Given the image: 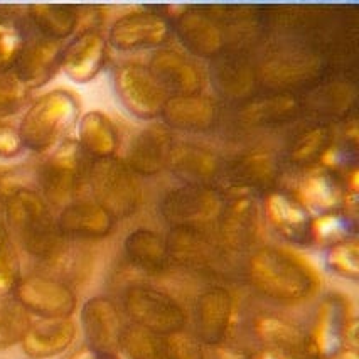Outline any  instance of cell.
Listing matches in <instances>:
<instances>
[{"mask_svg": "<svg viewBox=\"0 0 359 359\" xmlns=\"http://www.w3.org/2000/svg\"><path fill=\"white\" fill-rule=\"evenodd\" d=\"M62 236L100 240L114 231L115 218L95 201H73L62 208L57 218Z\"/></svg>", "mask_w": 359, "mask_h": 359, "instance_id": "21", "label": "cell"}, {"mask_svg": "<svg viewBox=\"0 0 359 359\" xmlns=\"http://www.w3.org/2000/svg\"><path fill=\"white\" fill-rule=\"evenodd\" d=\"M26 39L22 29L14 20L0 19V74L11 73L14 69Z\"/></svg>", "mask_w": 359, "mask_h": 359, "instance_id": "36", "label": "cell"}, {"mask_svg": "<svg viewBox=\"0 0 359 359\" xmlns=\"http://www.w3.org/2000/svg\"><path fill=\"white\" fill-rule=\"evenodd\" d=\"M29 88L14 73L0 74V118L18 114L26 105Z\"/></svg>", "mask_w": 359, "mask_h": 359, "instance_id": "37", "label": "cell"}, {"mask_svg": "<svg viewBox=\"0 0 359 359\" xmlns=\"http://www.w3.org/2000/svg\"><path fill=\"white\" fill-rule=\"evenodd\" d=\"M79 102L68 90H53L41 95L22 115L18 132L22 147L32 152H48L65 142L78 122Z\"/></svg>", "mask_w": 359, "mask_h": 359, "instance_id": "3", "label": "cell"}, {"mask_svg": "<svg viewBox=\"0 0 359 359\" xmlns=\"http://www.w3.org/2000/svg\"><path fill=\"white\" fill-rule=\"evenodd\" d=\"M20 278L22 273L18 248L9 229L0 223V297H9L14 294Z\"/></svg>", "mask_w": 359, "mask_h": 359, "instance_id": "34", "label": "cell"}, {"mask_svg": "<svg viewBox=\"0 0 359 359\" xmlns=\"http://www.w3.org/2000/svg\"><path fill=\"white\" fill-rule=\"evenodd\" d=\"M115 91L120 103L140 120H154L161 116L167 93L152 76L147 66L128 61L115 71Z\"/></svg>", "mask_w": 359, "mask_h": 359, "instance_id": "10", "label": "cell"}, {"mask_svg": "<svg viewBox=\"0 0 359 359\" xmlns=\"http://www.w3.org/2000/svg\"><path fill=\"white\" fill-rule=\"evenodd\" d=\"M147 68L162 90L172 97L199 95L206 85L203 69L186 54L172 49H158L154 53Z\"/></svg>", "mask_w": 359, "mask_h": 359, "instance_id": "15", "label": "cell"}, {"mask_svg": "<svg viewBox=\"0 0 359 359\" xmlns=\"http://www.w3.org/2000/svg\"><path fill=\"white\" fill-rule=\"evenodd\" d=\"M170 262L184 266H206L215 258V245L199 226H179L167 238Z\"/></svg>", "mask_w": 359, "mask_h": 359, "instance_id": "27", "label": "cell"}, {"mask_svg": "<svg viewBox=\"0 0 359 359\" xmlns=\"http://www.w3.org/2000/svg\"><path fill=\"white\" fill-rule=\"evenodd\" d=\"M12 299L39 319H69L78 307L76 294L68 283L39 273L20 278Z\"/></svg>", "mask_w": 359, "mask_h": 359, "instance_id": "9", "label": "cell"}, {"mask_svg": "<svg viewBox=\"0 0 359 359\" xmlns=\"http://www.w3.org/2000/svg\"><path fill=\"white\" fill-rule=\"evenodd\" d=\"M123 311L132 324L165 337L184 331V307L172 295L149 285H132L123 294Z\"/></svg>", "mask_w": 359, "mask_h": 359, "instance_id": "6", "label": "cell"}, {"mask_svg": "<svg viewBox=\"0 0 359 359\" xmlns=\"http://www.w3.org/2000/svg\"><path fill=\"white\" fill-rule=\"evenodd\" d=\"M0 19H4V15H2V14H0Z\"/></svg>", "mask_w": 359, "mask_h": 359, "instance_id": "45", "label": "cell"}, {"mask_svg": "<svg viewBox=\"0 0 359 359\" xmlns=\"http://www.w3.org/2000/svg\"><path fill=\"white\" fill-rule=\"evenodd\" d=\"M78 145L85 156L93 157L95 161L115 157L118 150V132L110 116L98 110L83 115L78 125Z\"/></svg>", "mask_w": 359, "mask_h": 359, "instance_id": "23", "label": "cell"}, {"mask_svg": "<svg viewBox=\"0 0 359 359\" xmlns=\"http://www.w3.org/2000/svg\"><path fill=\"white\" fill-rule=\"evenodd\" d=\"M22 150L24 147L18 128H14L9 123L0 122V158H14Z\"/></svg>", "mask_w": 359, "mask_h": 359, "instance_id": "40", "label": "cell"}, {"mask_svg": "<svg viewBox=\"0 0 359 359\" xmlns=\"http://www.w3.org/2000/svg\"><path fill=\"white\" fill-rule=\"evenodd\" d=\"M172 36V26L157 12H132L118 18L108 32V43L118 51L158 48Z\"/></svg>", "mask_w": 359, "mask_h": 359, "instance_id": "12", "label": "cell"}, {"mask_svg": "<svg viewBox=\"0 0 359 359\" xmlns=\"http://www.w3.org/2000/svg\"><path fill=\"white\" fill-rule=\"evenodd\" d=\"M327 359H359V354H358V349H342L339 353L334 354V356Z\"/></svg>", "mask_w": 359, "mask_h": 359, "instance_id": "43", "label": "cell"}, {"mask_svg": "<svg viewBox=\"0 0 359 359\" xmlns=\"http://www.w3.org/2000/svg\"><path fill=\"white\" fill-rule=\"evenodd\" d=\"M107 61V39L98 29H83L62 49L61 69L71 81L90 83L98 76Z\"/></svg>", "mask_w": 359, "mask_h": 359, "instance_id": "17", "label": "cell"}, {"mask_svg": "<svg viewBox=\"0 0 359 359\" xmlns=\"http://www.w3.org/2000/svg\"><path fill=\"white\" fill-rule=\"evenodd\" d=\"M9 233L36 260L56 263L65 255V236L44 198L27 187H18L6 201Z\"/></svg>", "mask_w": 359, "mask_h": 359, "instance_id": "2", "label": "cell"}, {"mask_svg": "<svg viewBox=\"0 0 359 359\" xmlns=\"http://www.w3.org/2000/svg\"><path fill=\"white\" fill-rule=\"evenodd\" d=\"M221 243L235 252H245L260 235V203L250 193L235 194L219 211Z\"/></svg>", "mask_w": 359, "mask_h": 359, "instance_id": "13", "label": "cell"}, {"mask_svg": "<svg viewBox=\"0 0 359 359\" xmlns=\"http://www.w3.org/2000/svg\"><path fill=\"white\" fill-rule=\"evenodd\" d=\"M177 32L182 44L196 56H215L223 48V34L218 26L204 14H182L177 20Z\"/></svg>", "mask_w": 359, "mask_h": 359, "instance_id": "28", "label": "cell"}, {"mask_svg": "<svg viewBox=\"0 0 359 359\" xmlns=\"http://www.w3.org/2000/svg\"><path fill=\"white\" fill-rule=\"evenodd\" d=\"M27 15L41 36L54 41L69 37L81 22L76 7L62 4H32L27 7Z\"/></svg>", "mask_w": 359, "mask_h": 359, "instance_id": "29", "label": "cell"}, {"mask_svg": "<svg viewBox=\"0 0 359 359\" xmlns=\"http://www.w3.org/2000/svg\"><path fill=\"white\" fill-rule=\"evenodd\" d=\"M62 49L65 48H62L61 41L49 39L44 36L26 41L12 73L29 90L43 86L61 68Z\"/></svg>", "mask_w": 359, "mask_h": 359, "instance_id": "18", "label": "cell"}, {"mask_svg": "<svg viewBox=\"0 0 359 359\" xmlns=\"http://www.w3.org/2000/svg\"><path fill=\"white\" fill-rule=\"evenodd\" d=\"M65 359H102V358H100L98 354L95 353V351L91 349L88 344H81L79 348L71 351V353Z\"/></svg>", "mask_w": 359, "mask_h": 359, "instance_id": "42", "label": "cell"}, {"mask_svg": "<svg viewBox=\"0 0 359 359\" xmlns=\"http://www.w3.org/2000/svg\"><path fill=\"white\" fill-rule=\"evenodd\" d=\"M265 212L275 231L292 245L309 246L314 243V218L299 199L285 193H270L265 199Z\"/></svg>", "mask_w": 359, "mask_h": 359, "instance_id": "19", "label": "cell"}, {"mask_svg": "<svg viewBox=\"0 0 359 359\" xmlns=\"http://www.w3.org/2000/svg\"><path fill=\"white\" fill-rule=\"evenodd\" d=\"M161 116L170 127L203 130L215 122L216 108L210 100L201 95L170 97L165 100Z\"/></svg>", "mask_w": 359, "mask_h": 359, "instance_id": "26", "label": "cell"}, {"mask_svg": "<svg viewBox=\"0 0 359 359\" xmlns=\"http://www.w3.org/2000/svg\"><path fill=\"white\" fill-rule=\"evenodd\" d=\"M221 199L201 184H189L169 191L162 201V215L174 228L201 226L219 215Z\"/></svg>", "mask_w": 359, "mask_h": 359, "instance_id": "14", "label": "cell"}, {"mask_svg": "<svg viewBox=\"0 0 359 359\" xmlns=\"http://www.w3.org/2000/svg\"><path fill=\"white\" fill-rule=\"evenodd\" d=\"M90 175L85 152L78 142L65 140L53 150L39 169V187L44 201L68 206L74 201Z\"/></svg>", "mask_w": 359, "mask_h": 359, "instance_id": "4", "label": "cell"}, {"mask_svg": "<svg viewBox=\"0 0 359 359\" xmlns=\"http://www.w3.org/2000/svg\"><path fill=\"white\" fill-rule=\"evenodd\" d=\"M311 334L319 359L331 358L342 349H358V319L348 295L331 292L320 299Z\"/></svg>", "mask_w": 359, "mask_h": 359, "instance_id": "7", "label": "cell"}, {"mask_svg": "<svg viewBox=\"0 0 359 359\" xmlns=\"http://www.w3.org/2000/svg\"><path fill=\"white\" fill-rule=\"evenodd\" d=\"M253 334L263 348L258 359H319L311 331H306L289 317L257 316Z\"/></svg>", "mask_w": 359, "mask_h": 359, "instance_id": "8", "label": "cell"}, {"mask_svg": "<svg viewBox=\"0 0 359 359\" xmlns=\"http://www.w3.org/2000/svg\"><path fill=\"white\" fill-rule=\"evenodd\" d=\"M118 353L125 359H164L162 337L135 324L123 327Z\"/></svg>", "mask_w": 359, "mask_h": 359, "instance_id": "31", "label": "cell"}, {"mask_svg": "<svg viewBox=\"0 0 359 359\" xmlns=\"http://www.w3.org/2000/svg\"><path fill=\"white\" fill-rule=\"evenodd\" d=\"M325 142H327V132L323 130V128H316L299 142L294 157L299 158V161H306V158L317 156L319 152H325L327 150L325 149Z\"/></svg>", "mask_w": 359, "mask_h": 359, "instance_id": "39", "label": "cell"}, {"mask_svg": "<svg viewBox=\"0 0 359 359\" xmlns=\"http://www.w3.org/2000/svg\"><path fill=\"white\" fill-rule=\"evenodd\" d=\"M88 181L95 203L105 208L115 219L128 218L139 210L142 201L140 184L127 162L115 157L95 161L90 167Z\"/></svg>", "mask_w": 359, "mask_h": 359, "instance_id": "5", "label": "cell"}, {"mask_svg": "<svg viewBox=\"0 0 359 359\" xmlns=\"http://www.w3.org/2000/svg\"><path fill=\"white\" fill-rule=\"evenodd\" d=\"M206 359H258V354H253L252 351L238 349V348H226V346H216L212 348L210 356Z\"/></svg>", "mask_w": 359, "mask_h": 359, "instance_id": "41", "label": "cell"}, {"mask_svg": "<svg viewBox=\"0 0 359 359\" xmlns=\"http://www.w3.org/2000/svg\"><path fill=\"white\" fill-rule=\"evenodd\" d=\"M325 266L334 275L356 282L359 277V243L358 238L337 241L329 245L324 257Z\"/></svg>", "mask_w": 359, "mask_h": 359, "instance_id": "33", "label": "cell"}, {"mask_svg": "<svg viewBox=\"0 0 359 359\" xmlns=\"http://www.w3.org/2000/svg\"><path fill=\"white\" fill-rule=\"evenodd\" d=\"M83 334L86 342L100 358H114L118 354L123 320L114 299L95 295L83 304L79 312Z\"/></svg>", "mask_w": 359, "mask_h": 359, "instance_id": "11", "label": "cell"}, {"mask_svg": "<svg viewBox=\"0 0 359 359\" xmlns=\"http://www.w3.org/2000/svg\"><path fill=\"white\" fill-rule=\"evenodd\" d=\"M169 165L177 174L186 175V177L194 179V181H203V179L212 177L218 162L208 150L198 147V145L186 144L172 147Z\"/></svg>", "mask_w": 359, "mask_h": 359, "instance_id": "30", "label": "cell"}, {"mask_svg": "<svg viewBox=\"0 0 359 359\" xmlns=\"http://www.w3.org/2000/svg\"><path fill=\"white\" fill-rule=\"evenodd\" d=\"M344 201L341 184L332 172L325 169H312L304 174L299 182V203L311 212H331Z\"/></svg>", "mask_w": 359, "mask_h": 359, "instance_id": "25", "label": "cell"}, {"mask_svg": "<svg viewBox=\"0 0 359 359\" xmlns=\"http://www.w3.org/2000/svg\"><path fill=\"white\" fill-rule=\"evenodd\" d=\"M31 323V316L18 300L0 297V351L20 344Z\"/></svg>", "mask_w": 359, "mask_h": 359, "instance_id": "32", "label": "cell"}, {"mask_svg": "<svg viewBox=\"0 0 359 359\" xmlns=\"http://www.w3.org/2000/svg\"><path fill=\"white\" fill-rule=\"evenodd\" d=\"M235 314V300L224 287H210L196 300V337L204 346H221L228 337Z\"/></svg>", "mask_w": 359, "mask_h": 359, "instance_id": "16", "label": "cell"}, {"mask_svg": "<svg viewBox=\"0 0 359 359\" xmlns=\"http://www.w3.org/2000/svg\"><path fill=\"white\" fill-rule=\"evenodd\" d=\"M312 233H314V241L327 246L354 238V218L346 212H324L319 215V218H314Z\"/></svg>", "mask_w": 359, "mask_h": 359, "instance_id": "35", "label": "cell"}, {"mask_svg": "<svg viewBox=\"0 0 359 359\" xmlns=\"http://www.w3.org/2000/svg\"><path fill=\"white\" fill-rule=\"evenodd\" d=\"M78 327L73 319H39L29 325L20 341L24 354L31 359L60 356L76 339Z\"/></svg>", "mask_w": 359, "mask_h": 359, "instance_id": "20", "label": "cell"}, {"mask_svg": "<svg viewBox=\"0 0 359 359\" xmlns=\"http://www.w3.org/2000/svg\"><path fill=\"white\" fill-rule=\"evenodd\" d=\"M172 147L170 133L164 127H147L132 140L127 165L133 170V174L156 175L169 165Z\"/></svg>", "mask_w": 359, "mask_h": 359, "instance_id": "22", "label": "cell"}, {"mask_svg": "<svg viewBox=\"0 0 359 359\" xmlns=\"http://www.w3.org/2000/svg\"><path fill=\"white\" fill-rule=\"evenodd\" d=\"M164 359H206L204 344L196 336L184 331L162 337Z\"/></svg>", "mask_w": 359, "mask_h": 359, "instance_id": "38", "label": "cell"}, {"mask_svg": "<svg viewBox=\"0 0 359 359\" xmlns=\"http://www.w3.org/2000/svg\"><path fill=\"white\" fill-rule=\"evenodd\" d=\"M102 359H118L116 356H114V358H102Z\"/></svg>", "mask_w": 359, "mask_h": 359, "instance_id": "44", "label": "cell"}, {"mask_svg": "<svg viewBox=\"0 0 359 359\" xmlns=\"http://www.w3.org/2000/svg\"><path fill=\"white\" fill-rule=\"evenodd\" d=\"M248 278L262 295L280 304L307 302L323 285L314 263L285 246H263L253 252Z\"/></svg>", "mask_w": 359, "mask_h": 359, "instance_id": "1", "label": "cell"}, {"mask_svg": "<svg viewBox=\"0 0 359 359\" xmlns=\"http://www.w3.org/2000/svg\"><path fill=\"white\" fill-rule=\"evenodd\" d=\"M123 250L137 269L149 273H162L170 263L167 240L149 228H137L128 233Z\"/></svg>", "mask_w": 359, "mask_h": 359, "instance_id": "24", "label": "cell"}]
</instances>
